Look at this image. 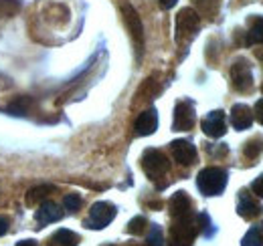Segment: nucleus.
<instances>
[{
    "label": "nucleus",
    "instance_id": "26",
    "mask_svg": "<svg viewBox=\"0 0 263 246\" xmlns=\"http://www.w3.org/2000/svg\"><path fill=\"white\" fill-rule=\"evenodd\" d=\"M16 10H18V2L16 0H0V18L2 16H10Z\"/></svg>",
    "mask_w": 263,
    "mask_h": 246
},
{
    "label": "nucleus",
    "instance_id": "20",
    "mask_svg": "<svg viewBox=\"0 0 263 246\" xmlns=\"http://www.w3.org/2000/svg\"><path fill=\"white\" fill-rule=\"evenodd\" d=\"M195 4H197V8L202 14L215 16L217 10H219V6H221V0H195Z\"/></svg>",
    "mask_w": 263,
    "mask_h": 246
},
{
    "label": "nucleus",
    "instance_id": "13",
    "mask_svg": "<svg viewBox=\"0 0 263 246\" xmlns=\"http://www.w3.org/2000/svg\"><path fill=\"white\" fill-rule=\"evenodd\" d=\"M170 216H172V220L193 216V204H191V200L184 192H176L170 198Z\"/></svg>",
    "mask_w": 263,
    "mask_h": 246
},
{
    "label": "nucleus",
    "instance_id": "18",
    "mask_svg": "<svg viewBox=\"0 0 263 246\" xmlns=\"http://www.w3.org/2000/svg\"><path fill=\"white\" fill-rule=\"evenodd\" d=\"M263 40V16H257L251 25V29L247 32V43L249 45H255V43H261Z\"/></svg>",
    "mask_w": 263,
    "mask_h": 246
},
{
    "label": "nucleus",
    "instance_id": "24",
    "mask_svg": "<svg viewBox=\"0 0 263 246\" xmlns=\"http://www.w3.org/2000/svg\"><path fill=\"white\" fill-rule=\"evenodd\" d=\"M146 224H148V222H146L144 216H136V218H132L130 220V224H128L126 230H128L130 234H142V232L146 230Z\"/></svg>",
    "mask_w": 263,
    "mask_h": 246
},
{
    "label": "nucleus",
    "instance_id": "28",
    "mask_svg": "<svg viewBox=\"0 0 263 246\" xmlns=\"http://www.w3.org/2000/svg\"><path fill=\"white\" fill-rule=\"evenodd\" d=\"M251 190H253V194H255L257 198H263V174H261V176H257V178L253 180Z\"/></svg>",
    "mask_w": 263,
    "mask_h": 246
},
{
    "label": "nucleus",
    "instance_id": "8",
    "mask_svg": "<svg viewBox=\"0 0 263 246\" xmlns=\"http://www.w3.org/2000/svg\"><path fill=\"white\" fill-rule=\"evenodd\" d=\"M195 105L191 101H178L174 107V121H172V129L174 131H189L195 125Z\"/></svg>",
    "mask_w": 263,
    "mask_h": 246
},
{
    "label": "nucleus",
    "instance_id": "22",
    "mask_svg": "<svg viewBox=\"0 0 263 246\" xmlns=\"http://www.w3.org/2000/svg\"><path fill=\"white\" fill-rule=\"evenodd\" d=\"M148 246H164V234H162V228L158 224H152L150 226V232H148Z\"/></svg>",
    "mask_w": 263,
    "mask_h": 246
},
{
    "label": "nucleus",
    "instance_id": "15",
    "mask_svg": "<svg viewBox=\"0 0 263 246\" xmlns=\"http://www.w3.org/2000/svg\"><path fill=\"white\" fill-rule=\"evenodd\" d=\"M261 212V208L257 206V202L249 196L247 190H241L239 192V204H237V214L241 218H253Z\"/></svg>",
    "mask_w": 263,
    "mask_h": 246
},
{
    "label": "nucleus",
    "instance_id": "14",
    "mask_svg": "<svg viewBox=\"0 0 263 246\" xmlns=\"http://www.w3.org/2000/svg\"><path fill=\"white\" fill-rule=\"evenodd\" d=\"M231 123H233V127L239 129V131L251 127V123H253V113H251V109H249L245 103L233 105V109H231Z\"/></svg>",
    "mask_w": 263,
    "mask_h": 246
},
{
    "label": "nucleus",
    "instance_id": "31",
    "mask_svg": "<svg viewBox=\"0 0 263 246\" xmlns=\"http://www.w3.org/2000/svg\"><path fill=\"white\" fill-rule=\"evenodd\" d=\"M158 2H160V6H162V8H166V10H168V8H172V6H174L178 0H158Z\"/></svg>",
    "mask_w": 263,
    "mask_h": 246
},
{
    "label": "nucleus",
    "instance_id": "17",
    "mask_svg": "<svg viewBox=\"0 0 263 246\" xmlns=\"http://www.w3.org/2000/svg\"><path fill=\"white\" fill-rule=\"evenodd\" d=\"M53 242L57 246H77L79 236H77L75 232H71V230L61 228V230H57V232L53 234Z\"/></svg>",
    "mask_w": 263,
    "mask_h": 246
},
{
    "label": "nucleus",
    "instance_id": "1",
    "mask_svg": "<svg viewBox=\"0 0 263 246\" xmlns=\"http://www.w3.org/2000/svg\"><path fill=\"white\" fill-rule=\"evenodd\" d=\"M197 186L204 196H219L227 186V172L221 168H204L198 174Z\"/></svg>",
    "mask_w": 263,
    "mask_h": 246
},
{
    "label": "nucleus",
    "instance_id": "25",
    "mask_svg": "<svg viewBox=\"0 0 263 246\" xmlns=\"http://www.w3.org/2000/svg\"><path fill=\"white\" fill-rule=\"evenodd\" d=\"M63 206H65V210H69V212H77L81 208L79 194H67L65 198H63Z\"/></svg>",
    "mask_w": 263,
    "mask_h": 246
},
{
    "label": "nucleus",
    "instance_id": "7",
    "mask_svg": "<svg viewBox=\"0 0 263 246\" xmlns=\"http://www.w3.org/2000/svg\"><path fill=\"white\" fill-rule=\"evenodd\" d=\"M231 79H233V87L237 91L245 93L253 87V73H251V65L245 59L233 63L231 67Z\"/></svg>",
    "mask_w": 263,
    "mask_h": 246
},
{
    "label": "nucleus",
    "instance_id": "29",
    "mask_svg": "<svg viewBox=\"0 0 263 246\" xmlns=\"http://www.w3.org/2000/svg\"><path fill=\"white\" fill-rule=\"evenodd\" d=\"M253 117H257V121L263 125V99L257 101V105H255V113H253Z\"/></svg>",
    "mask_w": 263,
    "mask_h": 246
},
{
    "label": "nucleus",
    "instance_id": "4",
    "mask_svg": "<svg viewBox=\"0 0 263 246\" xmlns=\"http://www.w3.org/2000/svg\"><path fill=\"white\" fill-rule=\"evenodd\" d=\"M197 236V226L193 222V216L174 220L172 232H170V246H193Z\"/></svg>",
    "mask_w": 263,
    "mask_h": 246
},
{
    "label": "nucleus",
    "instance_id": "27",
    "mask_svg": "<svg viewBox=\"0 0 263 246\" xmlns=\"http://www.w3.org/2000/svg\"><path fill=\"white\" fill-rule=\"evenodd\" d=\"M198 224H200V228H202V232L209 236L213 230H211V218L209 214H198Z\"/></svg>",
    "mask_w": 263,
    "mask_h": 246
},
{
    "label": "nucleus",
    "instance_id": "23",
    "mask_svg": "<svg viewBox=\"0 0 263 246\" xmlns=\"http://www.w3.org/2000/svg\"><path fill=\"white\" fill-rule=\"evenodd\" d=\"M243 152L247 157H257L263 152V137H255V139H249L243 148Z\"/></svg>",
    "mask_w": 263,
    "mask_h": 246
},
{
    "label": "nucleus",
    "instance_id": "9",
    "mask_svg": "<svg viewBox=\"0 0 263 246\" xmlns=\"http://www.w3.org/2000/svg\"><path fill=\"white\" fill-rule=\"evenodd\" d=\"M170 152H172V157L180 163V166H193L197 161V150L191 141L186 139H176L170 144Z\"/></svg>",
    "mask_w": 263,
    "mask_h": 246
},
{
    "label": "nucleus",
    "instance_id": "3",
    "mask_svg": "<svg viewBox=\"0 0 263 246\" xmlns=\"http://www.w3.org/2000/svg\"><path fill=\"white\" fill-rule=\"evenodd\" d=\"M142 168L150 180H158V178L166 176L170 161L160 150H146L142 155Z\"/></svg>",
    "mask_w": 263,
    "mask_h": 246
},
{
    "label": "nucleus",
    "instance_id": "5",
    "mask_svg": "<svg viewBox=\"0 0 263 246\" xmlns=\"http://www.w3.org/2000/svg\"><path fill=\"white\" fill-rule=\"evenodd\" d=\"M116 218V206L109 202H96L89 210V216L85 220V226L91 230H103L111 220Z\"/></svg>",
    "mask_w": 263,
    "mask_h": 246
},
{
    "label": "nucleus",
    "instance_id": "21",
    "mask_svg": "<svg viewBox=\"0 0 263 246\" xmlns=\"http://www.w3.org/2000/svg\"><path fill=\"white\" fill-rule=\"evenodd\" d=\"M241 246H263V234L261 230L255 226V228H251L245 236H243V240H241Z\"/></svg>",
    "mask_w": 263,
    "mask_h": 246
},
{
    "label": "nucleus",
    "instance_id": "32",
    "mask_svg": "<svg viewBox=\"0 0 263 246\" xmlns=\"http://www.w3.org/2000/svg\"><path fill=\"white\" fill-rule=\"evenodd\" d=\"M16 246H39V244H36V240H21Z\"/></svg>",
    "mask_w": 263,
    "mask_h": 246
},
{
    "label": "nucleus",
    "instance_id": "11",
    "mask_svg": "<svg viewBox=\"0 0 263 246\" xmlns=\"http://www.w3.org/2000/svg\"><path fill=\"white\" fill-rule=\"evenodd\" d=\"M63 218V210H61V206L59 204H55V202H43L41 206H39V210L34 212V220H36V224L39 226H47V224H53V222H57V220H61Z\"/></svg>",
    "mask_w": 263,
    "mask_h": 246
},
{
    "label": "nucleus",
    "instance_id": "16",
    "mask_svg": "<svg viewBox=\"0 0 263 246\" xmlns=\"http://www.w3.org/2000/svg\"><path fill=\"white\" fill-rule=\"evenodd\" d=\"M55 192V186L51 184H43V186H36L33 190H29V194H27V204L29 206H33V204H39L41 200H45L49 194H53Z\"/></svg>",
    "mask_w": 263,
    "mask_h": 246
},
{
    "label": "nucleus",
    "instance_id": "2",
    "mask_svg": "<svg viewBox=\"0 0 263 246\" xmlns=\"http://www.w3.org/2000/svg\"><path fill=\"white\" fill-rule=\"evenodd\" d=\"M200 27V16L195 8H182L176 14V43H189Z\"/></svg>",
    "mask_w": 263,
    "mask_h": 246
},
{
    "label": "nucleus",
    "instance_id": "10",
    "mask_svg": "<svg viewBox=\"0 0 263 246\" xmlns=\"http://www.w3.org/2000/svg\"><path fill=\"white\" fill-rule=\"evenodd\" d=\"M202 131L209 137H221L227 131V121H225V113L223 111H211L204 119H202Z\"/></svg>",
    "mask_w": 263,
    "mask_h": 246
},
{
    "label": "nucleus",
    "instance_id": "30",
    "mask_svg": "<svg viewBox=\"0 0 263 246\" xmlns=\"http://www.w3.org/2000/svg\"><path fill=\"white\" fill-rule=\"evenodd\" d=\"M6 230H8V220L4 216H0V236L6 234Z\"/></svg>",
    "mask_w": 263,
    "mask_h": 246
},
{
    "label": "nucleus",
    "instance_id": "19",
    "mask_svg": "<svg viewBox=\"0 0 263 246\" xmlns=\"http://www.w3.org/2000/svg\"><path fill=\"white\" fill-rule=\"evenodd\" d=\"M31 103H33V101H31L29 97H21V99H16L14 103H10V105L6 107V111L12 113V115H25V113L29 111Z\"/></svg>",
    "mask_w": 263,
    "mask_h": 246
},
{
    "label": "nucleus",
    "instance_id": "12",
    "mask_svg": "<svg viewBox=\"0 0 263 246\" xmlns=\"http://www.w3.org/2000/svg\"><path fill=\"white\" fill-rule=\"evenodd\" d=\"M136 133L138 135H152L158 129V113L156 109H146L136 119Z\"/></svg>",
    "mask_w": 263,
    "mask_h": 246
},
{
    "label": "nucleus",
    "instance_id": "6",
    "mask_svg": "<svg viewBox=\"0 0 263 246\" xmlns=\"http://www.w3.org/2000/svg\"><path fill=\"white\" fill-rule=\"evenodd\" d=\"M122 14H124V23L128 27V32H130L132 40L136 45V51L138 55L142 53V47H144V29H142V20L136 12V8L132 4H124L122 6Z\"/></svg>",
    "mask_w": 263,
    "mask_h": 246
}]
</instances>
